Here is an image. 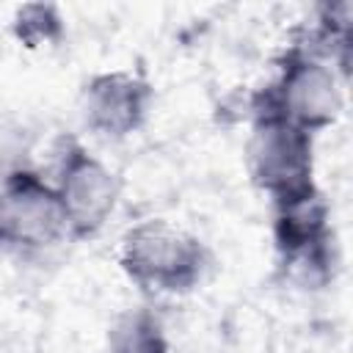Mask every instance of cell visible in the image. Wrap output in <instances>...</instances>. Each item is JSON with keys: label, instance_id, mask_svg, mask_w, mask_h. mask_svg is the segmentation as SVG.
<instances>
[{"label": "cell", "instance_id": "1", "mask_svg": "<svg viewBox=\"0 0 353 353\" xmlns=\"http://www.w3.org/2000/svg\"><path fill=\"white\" fill-rule=\"evenodd\" d=\"M204 245L185 229L149 218L121 240V265L132 281L160 292H185L204 273Z\"/></svg>", "mask_w": 353, "mask_h": 353}, {"label": "cell", "instance_id": "2", "mask_svg": "<svg viewBox=\"0 0 353 353\" xmlns=\"http://www.w3.org/2000/svg\"><path fill=\"white\" fill-rule=\"evenodd\" d=\"M256 113H276L314 135L342 110V88L334 66L309 47H292L270 88L259 97Z\"/></svg>", "mask_w": 353, "mask_h": 353}, {"label": "cell", "instance_id": "3", "mask_svg": "<svg viewBox=\"0 0 353 353\" xmlns=\"http://www.w3.org/2000/svg\"><path fill=\"white\" fill-rule=\"evenodd\" d=\"M69 234L66 212L52 182L30 168L0 176V243L19 251H41Z\"/></svg>", "mask_w": 353, "mask_h": 353}, {"label": "cell", "instance_id": "4", "mask_svg": "<svg viewBox=\"0 0 353 353\" xmlns=\"http://www.w3.org/2000/svg\"><path fill=\"white\" fill-rule=\"evenodd\" d=\"M245 163L251 179L276 201L312 190V135L276 113H256Z\"/></svg>", "mask_w": 353, "mask_h": 353}, {"label": "cell", "instance_id": "5", "mask_svg": "<svg viewBox=\"0 0 353 353\" xmlns=\"http://www.w3.org/2000/svg\"><path fill=\"white\" fill-rule=\"evenodd\" d=\"M52 185L63 204L69 234L74 237H88L99 232L113 215L121 196L119 176L102 160L88 154L80 143L66 146V152L61 154L58 179Z\"/></svg>", "mask_w": 353, "mask_h": 353}, {"label": "cell", "instance_id": "6", "mask_svg": "<svg viewBox=\"0 0 353 353\" xmlns=\"http://www.w3.org/2000/svg\"><path fill=\"white\" fill-rule=\"evenodd\" d=\"M273 234L276 248L284 256V265L301 276L325 279L331 265V232H328V207L317 188L276 199Z\"/></svg>", "mask_w": 353, "mask_h": 353}, {"label": "cell", "instance_id": "7", "mask_svg": "<svg viewBox=\"0 0 353 353\" xmlns=\"http://www.w3.org/2000/svg\"><path fill=\"white\" fill-rule=\"evenodd\" d=\"M152 88L132 72H105L85 83L83 119L105 138H124L146 119Z\"/></svg>", "mask_w": 353, "mask_h": 353}, {"label": "cell", "instance_id": "8", "mask_svg": "<svg viewBox=\"0 0 353 353\" xmlns=\"http://www.w3.org/2000/svg\"><path fill=\"white\" fill-rule=\"evenodd\" d=\"M108 353H168L160 320L149 309L124 312L110 328Z\"/></svg>", "mask_w": 353, "mask_h": 353}, {"label": "cell", "instance_id": "9", "mask_svg": "<svg viewBox=\"0 0 353 353\" xmlns=\"http://www.w3.org/2000/svg\"><path fill=\"white\" fill-rule=\"evenodd\" d=\"M17 30L25 41H52L61 30V19L50 6H25L17 14Z\"/></svg>", "mask_w": 353, "mask_h": 353}, {"label": "cell", "instance_id": "10", "mask_svg": "<svg viewBox=\"0 0 353 353\" xmlns=\"http://www.w3.org/2000/svg\"><path fill=\"white\" fill-rule=\"evenodd\" d=\"M0 245H3V243H0Z\"/></svg>", "mask_w": 353, "mask_h": 353}]
</instances>
